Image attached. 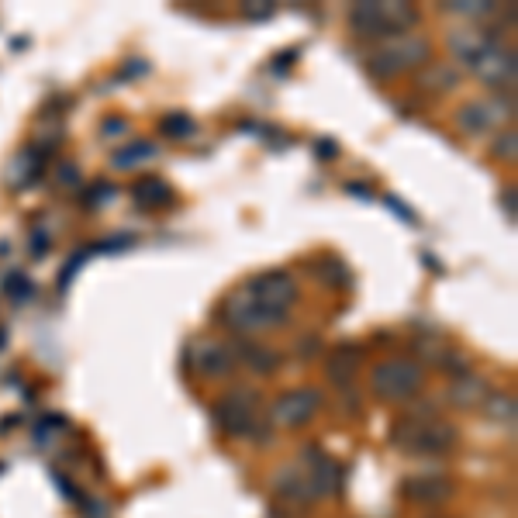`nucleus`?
<instances>
[{
    "instance_id": "29",
    "label": "nucleus",
    "mask_w": 518,
    "mask_h": 518,
    "mask_svg": "<svg viewBox=\"0 0 518 518\" xmlns=\"http://www.w3.org/2000/svg\"><path fill=\"white\" fill-rule=\"evenodd\" d=\"M4 291L11 297H18V301H25V297L35 294V284L25 277V273H11V277H4Z\"/></svg>"
},
{
    "instance_id": "20",
    "label": "nucleus",
    "mask_w": 518,
    "mask_h": 518,
    "mask_svg": "<svg viewBox=\"0 0 518 518\" xmlns=\"http://www.w3.org/2000/svg\"><path fill=\"white\" fill-rule=\"evenodd\" d=\"M159 156V146L156 142H125L118 152L111 156V166L114 170H132V166H142V163H149V159H156Z\"/></svg>"
},
{
    "instance_id": "21",
    "label": "nucleus",
    "mask_w": 518,
    "mask_h": 518,
    "mask_svg": "<svg viewBox=\"0 0 518 518\" xmlns=\"http://www.w3.org/2000/svg\"><path fill=\"white\" fill-rule=\"evenodd\" d=\"M456 83H460V70L449 63H429L425 73L418 76V87L432 90V94H446V90H453Z\"/></svg>"
},
{
    "instance_id": "22",
    "label": "nucleus",
    "mask_w": 518,
    "mask_h": 518,
    "mask_svg": "<svg viewBox=\"0 0 518 518\" xmlns=\"http://www.w3.org/2000/svg\"><path fill=\"white\" fill-rule=\"evenodd\" d=\"M484 415L498 425H515V394L512 391H487L484 398Z\"/></svg>"
},
{
    "instance_id": "28",
    "label": "nucleus",
    "mask_w": 518,
    "mask_h": 518,
    "mask_svg": "<svg viewBox=\"0 0 518 518\" xmlns=\"http://www.w3.org/2000/svg\"><path fill=\"white\" fill-rule=\"evenodd\" d=\"M515 132L508 128V132H501L498 139H494V146H491V156L494 159H501V163H515Z\"/></svg>"
},
{
    "instance_id": "15",
    "label": "nucleus",
    "mask_w": 518,
    "mask_h": 518,
    "mask_svg": "<svg viewBox=\"0 0 518 518\" xmlns=\"http://www.w3.org/2000/svg\"><path fill=\"white\" fill-rule=\"evenodd\" d=\"M484 398H487V380L474 370L463 373V377H453L449 380V387H446V401L453 408H463V411L484 405Z\"/></svg>"
},
{
    "instance_id": "9",
    "label": "nucleus",
    "mask_w": 518,
    "mask_h": 518,
    "mask_svg": "<svg viewBox=\"0 0 518 518\" xmlns=\"http://www.w3.org/2000/svg\"><path fill=\"white\" fill-rule=\"evenodd\" d=\"M301 470L304 477H308V487L315 498H329V494H335L342 487V467L332 460L329 453H325L322 446L308 443L301 453Z\"/></svg>"
},
{
    "instance_id": "13",
    "label": "nucleus",
    "mask_w": 518,
    "mask_h": 518,
    "mask_svg": "<svg viewBox=\"0 0 518 518\" xmlns=\"http://www.w3.org/2000/svg\"><path fill=\"white\" fill-rule=\"evenodd\" d=\"M363 360H367V349L360 342H339L329 356H325V377L335 387H353V380L360 377Z\"/></svg>"
},
{
    "instance_id": "17",
    "label": "nucleus",
    "mask_w": 518,
    "mask_h": 518,
    "mask_svg": "<svg viewBox=\"0 0 518 518\" xmlns=\"http://www.w3.org/2000/svg\"><path fill=\"white\" fill-rule=\"evenodd\" d=\"M235 353H239V363H246L249 370L259 373V377H270V373L280 370L284 356L277 349L263 346V342H253V339H239L235 342Z\"/></svg>"
},
{
    "instance_id": "23",
    "label": "nucleus",
    "mask_w": 518,
    "mask_h": 518,
    "mask_svg": "<svg viewBox=\"0 0 518 518\" xmlns=\"http://www.w3.org/2000/svg\"><path fill=\"white\" fill-rule=\"evenodd\" d=\"M411 349L422 356V363H432V367H439V360H443V356L449 353V342L439 339V335H418V339L411 342Z\"/></svg>"
},
{
    "instance_id": "10",
    "label": "nucleus",
    "mask_w": 518,
    "mask_h": 518,
    "mask_svg": "<svg viewBox=\"0 0 518 518\" xmlns=\"http://www.w3.org/2000/svg\"><path fill=\"white\" fill-rule=\"evenodd\" d=\"M194 367L201 377L208 380H225L239 370V353H235V342L222 339H201L194 342Z\"/></svg>"
},
{
    "instance_id": "1",
    "label": "nucleus",
    "mask_w": 518,
    "mask_h": 518,
    "mask_svg": "<svg viewBox=\"0 0 518 518\" xmlns=\"http://www.w3.org/2000/svg\"><path fill=\"white\" fill-rule=\"evenodd\" d=\"M297 301H301V284H297L291 270H263L256 277H249L239 291L225 297L218 318L232 332L259 335L284 325Z\"/></svg>"
},
{
    "instance_id": "25",
    "label": "nucleus",
    "mask_w": 518,
    "mask_h": 518,
    "mask_svg": "<svg viewBox=\"0 0 518 518\" xmlns=\"http://www.w3.org/2000/svg\"><path fill=\"white\" fill-rule=\"evenodd\" d=\"M111 197H118V187L108 184V180H94V184L87 187V194H83V208L87 211H101L111 204Z\"/></svg>"
},
{
    "instance_id": "3",
    "label": "nucleus",
    "mask_w": 518,
    "mask_h": 518,
    "mask_svg": "<svg viewBox=\"0 0 518 518\" xmlns=\"http://www.w3.org/2000/svg\"><path fill=\"white\" fill-rule=\"evenodd\" d=\"M349 32L356 38H367V42L380 45L391 42V38L411 35V28L422 21L415 4H384V0H367V4H353L346 14Z\"/></svg>"
},
{
    "instance_id": "12",
    "label": "nucleus",
    "mask_w": 518,
    "mask_h": 518,
    "mask_svg": "<svg viewBox=\"0 0 518 518\" xmlns=\"http://www.w3.org/2000/svg\"><path fill=\"white\" fill-rule=\"evenodd\" d=\"M401 494H405L411 505L439 508L453 498V481L446 474H436V470H429V474H408L401 481Z\"/></svg>"
},
{
    "instance_id": "16",
    "label": "nucleus",
    "mask_w": 518,
    "mask_h": 518,
    "mask_svg": "<svg viewBox=\"0 0 518 518\" xmlns=\"http://www.w3.org/2000/svg\"><path fill=\"white\" fill-rule=\"evenodd\" d=\"M273 491H277V498L284 501V505H311L315 501V494H311L308 487V477H304L301 467H287V470H277V477H273Z\"/></svg>"
},
{
    "instance_id": "18",
    "label": "nucleus",
    "mask_w": 518,
    "mask_h": 518,
    "mask_svg": "<svg viewBox=\"0 0 518 518\" xmlns=\"http://www.w3.org/2000/svg\"><path fill=\"white\" fill-rule=\"evenodd\" d=\"M132 197H135V204L146 208V211H163V208H170V204L177 201L173 187L166 184L163 177H139L132 184Z\"/></svg>"
},
{
    "instance_id": "34",
    "label": "nucleus",
    "mask_w": 518,
    "mask_h": 518,
    "mask_svg": "<svg viewBox=\"0 0 518 518\" xmlns=\"http://www.w3.org/2000/svg\"><path fill=\"white\" fill-rule=\"evenodd\" d=\"M391 208H394V211H398V215H401V218H405V222H415V218H411V211L405 208V204H401V201H398V197H391Z\"/></svg>"
},
{
    "instance_id": "14",
    "label": "nucleus",
    "mask_w": 518,
    "mask_h": 518,
    "mask_svg": "<svg viewBox=\"0 0 518 518\" xmlns=\"http://www.w3.org/2000/svg\"><path fill=\"white\" fill-rule=\"evenodd\" d=\"M49 159V149L38 142V146H25L14 156V163L7 166V184H11L14 190L35 184L38 177H42V163Z\"/></svg>"
},
{
    "instance_id": "7",
    "label": "nucleus",
    "mask_w": 518,
    "mask_h": 518,
    "mask_svg": "<svg viewBox=\"0 0 518 518\" xmlns=\"http://www.w3.org/2000/svg\"><path fill=\"white\" fill-rule=\"evenodd\" d=\"M470 70H474L487 87H498V90H508L512 94L515 87V76H518V66H515V49L505 45L498 35H491L487 42L477 49V56L470 59Z\"/></svg>"
},
{
    "instance_id": "33",
    "label": "nucleus",
    "mask_w": 518,
    "mask_h": 518,
    "mask_svg": "<svg viewBox=\"0 0 518 518\" xmlns=\"http://www.w3.org/2000/svg\"><path fill=\"white\" fill-rule=\"evenodd\" d=\"M501 197H505L501 204L508 208V222H515V190H508V194H501Z\"/></svg>"
},
{
    "instance_id": "19",
    "label": "nucleus",
    "mask_w": 518,
    "mask_h": 518,
    "mask_svg": "<svg viewBox=\"0 0 518 518\" xmlns=\"http://www.w3.org/2000/svg\"><path fill=\"white\" fill-rule=\"evenodd\" d=\"M311 273L318 277V284H325V287H332V291H346V287H353V273L346 270V263H342L339 256H332V253H325V256H318L315 263H311Z\"/></svg>"
},
{
    "instance_id": "32",
    "label": "nucleus",
    "mask_w": 518,
    "mask_h": 518,
    "mask_svg": "<svg viewBox=\"0 0 518 518\" xmlns=\"http://www.w3.org/2000/svg\"><path fill=\"white\" fill-rule=\"evenodd\" d=\"M301 356H315L318 353V335H308V339H301V349H297Z\"/></svg>"
},
{
    "instance_id": "26",
    "label": "nucleus",
    "mask_w": 518,
    "mask_h": 518,
    "mask_svg": "<svg viewBox=\"0 0 518 518\" xmlns=\"http://www.w3.org/2000/svg\"><path fill=\"white\" fill-rule=\"evenodd\" d=\"M449 14H460V18L470 21H487L498 14V4H470V0H456V4H446Z\"/></svg>"
},
{
    "instance_id": "4",
    "label": "nucleus",
    "mask_w": 518,
    "mask_h": 518,
    "mask_svg": "<svg viewBox=\"0 0 518 518\" xmlns=\"http://www.w3.org/2000/svg\"><path fill=\"white\" fill-rule=\"evenodd\" d=\"M429 63H432V45L425 35H401L391 38V42H380L363 59V66H367L373 80H398V76L422 70Z\"/></svg>"
},
{
    "instance_id": "30",
    "label": "nucleus",
    "mask_w": 518,
    "mask_h": 518,
    "mask_svg": "<svg viewBox=\"0 0 518 518\" xmlns=\"http://www.w3.org/2000/svg\"><path fill=\"white\" fill-rule=\"evenodd\" d=\"M273 11H277V7H273V4H259V7H253V4H242V14H246L249 21H266V18H273Z\"/></svg>"
},
{
    "instance_id": "2",
    "label": "nucleus",
    "mask_w": 518,
    "mask_h": 518,
    "mask_svg": "<svg viewBox=\"0 0 518 518\" xmlns=\"http://www.w3.org/2000/svg\"><path fill=\"white\" fill-rule=\"evenodd\" d=\"M387 439L398 453L408 456H446L460 443V432L439 415H401L391 422Z\"/></svg>"
},
{
    "instance_id": "8",
    "label": "nucleus",
    "mask_w": 518,
    "mask_h": 518,
    "mask_svg": "<svg viewBox=\"0 0 518 518\" xmlns=\"http://www.w3.org/2000/svg\"><path fill=\"white\" fill-rule=\"evenodd\" d=\"M322 405L325 394L318 387H294V391H284L270 405V425H277V429H304V425L315 422Z\"/></svg>"
},
{
    "instance_id": "11",
    "label": "nucleus",
    "mask_w": 518,
    "mask_h": 518,
    "mask_svg": "<svg viewBox=\"0 0 518 518\" xmlns=\"http://www.w3.org/2000/svg\"><path fill=\"white\" fill-rule=\"evenodd\" d=\"M508 114H512V108H505L498 97H487V101H470L463 108H456L453 121L463 135H487L491 128L505 125Z\"/></svg>"
},
{
    "instance_id": "5",
    "label": "nucleus",
    "mask_w": 518,
    "mask_h": 518,
    "mask_svg": "<svg viewBox=\"0 0 518 518\" xmlns=\"http://www.w3.org/2000/svg\"><path fill=\"white\" fill-rule=\"evenodd\" d=\"M422 387L425 370L411 356H387L370 370V394L384 405H408L422 394Z\"/></svg>"
},
{
    "instance_id": "6",
    "label": "nucleus",
    "mask_w": 518,
    "mask_h": 518,
    "mask_svg": "<svg viewBox=\"0 0 518 518\" xmlns=\"http://www.w3.org/2000/svg\"><path fill=\"white\" fill-rule=\"evenodd\" d=\"M211 418H215V429L222 436H249L263 439V443L270 436V429H259V394L253 387H232L228 394H222L211 408Z\"/></svg>"
},
{
    "instance_id": "27",
    "label": "nucleus",
    "mask_w": 518,
    "mask_h": 518,
    "mask_svg": "<svg viewBox=\"0 0 518 518\" xmlns=\"http://www.w3.org/2000/svg\"><path fill=\"white\" fill-rule=\"evenodd\" d=\"M101 249H104V242H101V246H80V249H76V253L70 256V263H66L63 270H59V287L66 291V287L73 284V273L80 270V266L87 263V259L94 256V253H101Z\"/></svg>"
},
{
    "instance_id": "24",
    "label": "nucleus",
    "mask_w": 518,
    "mask_h": 518,
    "mask_svg": "<svg viewBox=\"0 0 518 518\" xmlns=\"http://www.w3.org/2000/svg\"><path fill=\"white\" fill-rule=\"evenodd\" d=\"M159 132L163 135H170V139H190V135L197 132V125H194V118L184 111H170L163 121H159Z\"/></svg>"
},
{
    "instance_id": "31",
    "label": "nucleus",
    "mask_w": 518,
    "mask_h": 518,
    "mask_svg": "<svg viewBox=\"0 0 518 518\" xmlns=\"http://www.w3.org/2000/svg\"><path fill=\"white\" fill-rule=\"evenodd\" d=\"M101 132H104V135H125V132H128V121H125V118H108V121L101 125Z\"/></svg>"
}]
</instances>
